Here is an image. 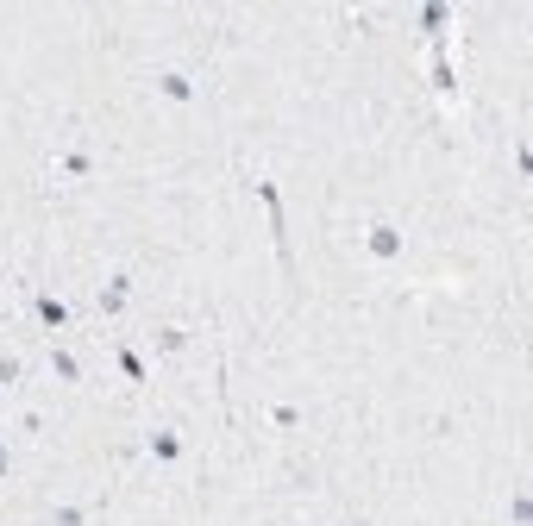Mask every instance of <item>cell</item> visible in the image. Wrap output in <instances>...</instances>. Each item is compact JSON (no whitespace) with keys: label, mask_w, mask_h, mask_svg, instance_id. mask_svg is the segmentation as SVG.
Returning a JSON list of instances; mask_svg holds the SVG:
<instances>
[{"label":"cell","mask_w":533,"mask_h":526,"mask_svg":"<svg viewBox=\"0 0 533 526\" xmlns=\"http://www.w3.org/2000/svg\"><path fill=\"white\" fill-rule=\"evenodd\" d=\"M132 295H138V282H132V270H107L101 282H95V314L113 326V320H120L126 314V307H132Z\"/></svg>","instance_id":"obj_1"},{"label":"cell","mask_w":533,"mask_h":526,"mask_svg":"<svg viewBox=\"0 0 533 526\" xmlns=\"http://www.w3.org/2000/svg\"><path fill=\"white\" fill-rule=\"evenodd\" d=\"M251 195L264 201V213H270V238H276V251L289 257V207H283V188H276V176H251Z\"/></svg>","instance_id":"obj_2"},{"label":"cell","mask_w":533,"mask_h":526,"mask_svg":"<svg viewBox=\"0 0 533 526\" xmlns=\"http://www.w3.org/2000/svg\"><path fill=\"white\" fill-rule=\"evenodd\" d=\"M358 238H364V251L377 257V263H402V257H408V232H402L396 220H370Z\"/></svg>","instance_id":"obj_3"},{"label":"cell","mask_w":533,"mask_h":526,"mask_svg":"<svg viewBox=\"0 0 533 526\" xmlns=\"http://www.w3.org/2000/svg\"><path fill=\"white\" fill-rule=\"evenodd\" d=\"M32 320L51 332V339H63V332H76V307L63 295H51V289H32Z\"/></svg>","instance_id":"obj_4"},{"label":"cell","mask_w":533,"mask_h":526,"mask_svg":"<svg viewBox=\"0 0 533 526\" xmlns=\"http://www.w3.org/2000/svg\"><path fill=\"white\" fill-rule=\"evenodd\" d=\"M51 176H57V182H88V176H95V145H88V138L63 145V151L51 157Z\"/></svg>","instance_id":"obj_5"},{"label":"cell","mask_w":533,"mask_h":526,"mask_svg":"<svg viewBox=\"0 0 533 526\" xmlns=\"http://www.w3.org/2000/svg\"><path fill=\"white\" fill-rule=\"evenodd\" d=\"M145 451H151L157 470H176L182 458H189V439H182L176 426H151V433H145Z\"/></svg>","instance_id":"obj_6"},{"label":"cell","mask_w":533,"mask_h":526,"mask_svg":"<svg viewBox=\"0 0 533 526\" xmlns=\"http://www.w3.org/2000/svg\"><path fill=\"white\" fill-rule=\"evenodd\" d=\"M151 88L164 94V101H176V107H195V94H201L189 69H170V63H164V69H151Z\"/></svg>","instance_id":"obj_7"},{"label":"cell","mask_w":533,"mask_h":526,"mask_svg":"<svg viewBox=\"0 0 533 526\" xmlns=\"http://www.w3.org/2000/svg\"><path fill=\"white\" fill-rule=\"evenodd\" d=\"M44 370H51V376L63 382V389H82V382H88V370H82V357L69 351L63 339H51V351H44Z\"/></svg>","instance_id":"obj_8"},{"label":"cell","mask_w":533,"mask_h":526,"mask_svg":"<svg viewBox=\"0 0 533 526\" xmlns=\"http://www.w3.org/2000/svg\"><path fill=\"white\" fill-rule=\"evenodd\" d=\"M151 351L164 357V364H182V357L195 351V332H189V326H157V332H151Z\"/></svg>","instance_id":"obj_9"},{"label":"cell","mask_w":533,"mask_h":526,"mask_svg":"<svg viewBox=\"0 0 533 526\" xmlns=\"http://www.w3.org/2000/svg\"><path fill=\"white\" fill-rule=\"evenodd\" d=\"M414 26H421L433 44H446V32L458 26V7H446V0H427V7L421 13H414Z\"/></svg>","instance_id":"obj_10"},{"label":"cell","mask_w":533,"mask_h":526,"mask_svg":"<svg viewBox=\"0 0 533 526\" xmlns=\"http://www.w3.org/2000/svg\"><path fill=\"white\" fill-rule=\"evenodd\" d=\"M19 389H26V357L0 351V395H19Z\"/></svg>","instance_id":"obj_11"},{"label":"cell","mask_w":533,"mask_h":526,"mask_svg":"<svg viewBox=\"0 0 533 526\" xmlns=\"http://www.w3.org/2000/svg\"><path fill=\"white\" fill-rule=\"evenodd\" d=\"M113 357H120V376L132 382V389H138V382H151V364H145V357H138L132 345H113Z\"/></svg>","instance_id":"obj_12"},{"label":"cell","mask_w":533,"mask_h":526,"mask_svg":"<svg viewBox=\"0 0 533 526\" xmlns=\"http://www.w3.org/2000/svg\"><path fill=\"white\" fill-rule=\"evenodd\" d=\"M264 420L276 426V433H301V426H308V414H301V408H295V401H276V408H270Z\"/></svg>","instance_id":"obj_13"},{"label":"cell","mask_w":533,"mask_h":526,"mask_svg":"<svg viewBox=\"0 0 533 526\" xmlns=\"http://www.w3.org/2000/svg\"><path fill=\"white\" fill-rule=\"evenodd\" d=\"M88 520H95L88 501H57V508H51V526H88Z\"/></svg>","instance_id":"obj_14"},{"label":"cell","mask_w":533,"mask_h":526,"mask_svg":"<svg viewBox=\"0 0 533 526\" xmlns=\"http://www.w3.org/2000/svg\"><path fill=\"white\" fill-rule=\"evenodd\" d=\"M508 520H515V526H533V495H527V483H515V495H508Z\"/></svg>","instance_id":"obj_15"},{"label":"cell","mask_w":533,"mask_h":526,"mask_svg":"<svg viewBox=\"0 0 533 526\" xmlns=\"http://www.w3.org/2000/svg\"><path fill=\"white\" fill-rule=\"evenodd\" d=\"M13 433H19V439H38V433H44V414H38V408H26V414L13 420Z\"/></svg>","instance_id":"obj_16"},{"label":"cell","mask_w":533,"mask_h":526,"mask_svg":"<svg viewBox=\"0 0 533 526\" xmlns=\"http://www.w3.org/2000/svg\"><path fill=\"white\" fill-rule=\"evenodd\" d=\"M515 163H521V176H533V145L527 138H515Z\"/></svg>","instance_id":"obj_17"},{"label":"cell","mask_w":533,"mask_h":526,"mask_svg":"<svg viewBox=\"0 0 533 526\" xmlns=\"http://www.w3.org/2000/svg\"><path fill=\"white\" fill-rule=\"evenodd\" d=\"M13 470V451H0V476H7Z\"/></svg>","instance_id":"obj_18"},{"label":"cell","mask_w":533,"mask_h":526,"mask_svg":"<svg viewBox=\"0 0 533 526\" xmlns=\"http://www.w3.org/2000/svg\"><path fill=\"white\" fill-rule=\"evenodd\" d=\"M0 451H7V433H0Z\"/></svg>","instance_id":"obj_19"},{"label":"cell","mask_w":533,"mask_h":526,"mask_svg":"<svg viewBox=\"0 0 533 526\" xmlns=\"http://www.w3.org/2000/svg\"><path fill=\"white\" fill-rule=\"evenodd\" d=\"M308 526H320V520H308Z\"/></svg>","instance_id":"obj_20"},{"label":"cell","mask_w":533,"mask_h":526,"mask_svg":"<svg viewBox=\"0 0 533 526\" xmlns=\"http://www.w3.org/2000/svg\"><path fill=\"white\" fill-rule=\"evenodd\" d=\"M0 401H7V395H0Z\"/></svg>","instance_id":"obj_21"}]
</instances>
